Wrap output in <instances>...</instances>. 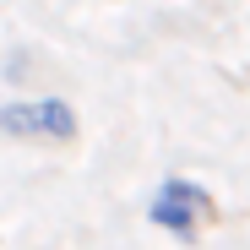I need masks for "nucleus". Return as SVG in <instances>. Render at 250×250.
<instances>
[{"label":"nucleus","mask_w":250,"mask_h":250,"mask_svg":"<svg viewBox=\"0 0 250 250\" xmlns=\"http://www.w3.org/2000/svg\"><path fill=\"white\" fill-rule=\"evenodd\" d=\"M82 120L71 98H11L0 104V136L11 142H44V147H71Z\"/></svg>","instance_id":"1"},{"label":"nucleus","mask_w":250,"mask_h":250,"mask_svg":"<svg viewBox=\"0 0 250 250\" xmlns=\"http://www.w3.org/2000/svg\"><path fill=\"white\" fill-rule=\"evenodd\" d=\"M147 218H152V229H163V234H174V239H196L201 234V223H212L218 218V207H212V196H207L196 180H163L158 190H152V201H147Z\"/></svg>","instance_id":"2"}]
</instances>
